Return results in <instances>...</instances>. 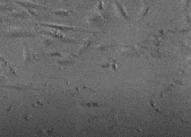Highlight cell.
<instances>
[{
	"label": "cell",
	"instance_id": "52a82bcc",
	"mask_svg": "<svg viewBox=\"0 0 191 137\" xmlns=\"http://www.w3.org/2000/svg\"><path fill=\"white\" fill-rule=\"evenodd\" d=\"M50 12L51 14L60 16V17H67L75 14L73 10H63V9H55V10H51Z\"/></svg>",
	"mask_w": 191,
	"mask_h": 137
},
{
	"label": "cell",
	"instance_id": "2e32d148",
	"mask_svg": "<svg viewBox=\"0 0 191 137\" xmlns=\"http://www.w3.org/2000/svg\"><path fill=\"white\" fill-rule=\"evenodd\" d=\"M85 1H89V2H95L96 0H85Z\"/></svg>",
	"mask_w": 191,
	"mask_h": 137
},
{
	"label": "cell",
	"instance_id": "3957f363",
	"mask_svg": "<svg viewBox=\"0 0 191 137\" xmlns=\"http://www.w3.org/2000/svg\"><path fill=\"white\" fill-rule=\"evenodd\" d=\"M39 26H43V27H48L53 30H59V31H87V32H92L89 30H82L79 28H76L73 26H67V25H62V24H55V23H36Z\"/></svg>",
	"mask_w": 191,
	"mask_h": 137
},
{
	"label": "cell",
	"instance_id": "277c9868",
	"mask_svg": "<svg viewBox=\"0 0 191 137\" xmlns=\"http://www.w3.org/2000/svg\"><path fill=\"white\" fill-rule=\"evenodd\" d=\"M40 33L41 34H44V35H47L48 37H51L52 39H58V40H60L64 42H76L74 40L72 39H68L66 38L64 34H62L59 30H39Z\"/></svg>",
	"mask_w": 191,
	"mask_h": 137
},
{
	"label": "cell",
	"instance_id": "8fae6325",
	"mask_svg": "<svg viewBox=\"0 0 191 137\" xmlns=\"http://www.w3.org/2000/svg\"><path fill=\"white\" fill-rule=\"evenodd\" d=\"M11 16L16 17V18H23V19L32 17L31 15L28 14V12H24V11H22V12H14L13 14H11Z\"/></svg>",
	"mask_w": 191,
	"mask_h": 137
},
{
	"label": "cell",
	"instance_id": "6da1fadb",
	"mask_svg": "<svg viewBox=\"0 0 191 137\" xmlns=\"http://www.w3.org/2000/svg\"><path fill=\"white\" fill-rule=\"evenodd\" d=\"M0 35L5 37H14V38H23V37H33L36 35L32 30L23 28V27H11L5 30H2Z\"/></svg>",
	"mask_w": 191,
	"mask_h": 137
},
{
	"label": "cell",
	"instance_id": "4fadbf2b",
	"mask_svg": "<svg viewBox=\"0 0 191 137\" xmlns=\"http://www.w3.org/2000/svg\"><path fill=\"white\" fill-rule=\"evenodd\" d=\"M54 43H55V41L50 38H45L43 40V44L45 46H52Z\"/></svg>",
	"mask_w": 191,
	"mask_h": 137
},
{
	"label": "cell",
	"instance_id": "9a60e30c",
	"mask_svg": "<svg viewBox=\"0 0 191 137\" xmlns=\"http://www.w3.org/2000/svg\"><path fill=\"white\" fill-rule=\"evenodd\" d=\"M60 1H62V2H65V3H67L69 0H60Z\"/></svg>",
	"mask_w": 191,
	"mask_h": 137
},
{
	"label": "cell",
	"instance_id": "5bb4252c",
	"mask_svg": "<svg viewBox=\"0 0 191 137\" xmlns=\"http://www.w3.org/2000/svg\"><path fill=\"white\" fill-rule=\"evenodd\" d=\"M3 22H4V20L2 19V17H0V23H2Z\"/></svg>",
	"mask_w": 191,
	"mask_h": 137
},
{
	"label": "cell",
	"instance_id": "30bf717a",
	"mask_svg": "<svg viewBox=\"0 0 191 137\" xmlns=\"http://www.w3.org/2000/svg\"><path fill=\"white\" fill-rule=\"evenodd\" d=\"M33 52H31L29 47L26 44H24V59L26 62H30L33 59Z\"/></svg>",
	"mask_w": 191,
	"mask_h": 137
},
{
	"label": "cell",
	"instance_id": "7a4b0ae2",
	"mask_svg": "<svg viewBox=\"0 0 191 137\" xmlns=\"http://www.w3.org/2000/svg\"><path fill=\"white\" fill-rule=\"evenodd\" d=\"M108 21L103 17V15H101L100 12H98L97 10L94 9L92 12H90V14L87 15L86 17V23L93 24V25H99V26H102L104 25Z\"/></svg>",
	"mask_w": 191,
	"mask_h": 137
},
{
	"label": "cell",
	"instance_id": "7c38bea8",
	"mask_svg": "<svg viewBox=\"0 0 191 137\" xmlns=\"http://www.w3.org/2000/svg\"><path fill=\"white\" fill-rule=\"evenodd\" d=\"M149 6L148 5H144L143 8L140 10V12L138 13V15L139 16H141V17H144L145 15H147V13H148V11H149Z\"/></svg>",
	"mask_w": 191,
	"mask_h": 137
},
{
	"label": "cell",
	"instance_id": "ba28073f",
	"mask_svg": "<svg viewBox=\"0 0 191 137\" xmlns=\"http://www.w3.org/2000/svg\"><path fill=\"white\" fill-rule=\"evenodd\" d=\"M76 57L75 54H70V55H66L61 59L58 60V64L61 65H70L74 63V58Z\"/></svg>",
	"mask_w": 191,
	"mask_h": 137
},
{
	"label": "cell",
	"instance_id": "9c48e42d",
	"mask_svg": "<svg viewBox=\"0 0 191 137\" xmlns=\"http://www.w3.org/2000/svg\"><path fill=\"white\" fill-rule=\"evenodd\" d=\"M94 35H92V36H90L89 38H87L86 40H84L83 42V45L80 47L79 50H78V53H83V52L91 46L92 42L94 41Z\"/></svg>",
	"mask_w": 191,
	"mask_h": 137
},
{
	"label": "cell",
	"instance_id": "8992f818",
	"mask_svg": "<svg viewBox=\"0 0 191 137\" xmlns=\"http://www.w3.org/2000/svg\"><path fill=\"white\" fill-rule=\"evenodd\" d=\"M16 4L25 7L26 9H34V10H40V9H43V10H46L47 8L41 5H39V4H36V3H32L30 1H23V0H15Z\"/></svg>",
	"mask_w": 191,
	"mask_h": 137
},
{
	"label": "cell",
	"instance_id": "5b68a950",
	"mask_svg": "<svg viewBox=\"0 0 191 137\" xmlns=\"http://www.w3.org/2000/svg\"><path fill=\"white\" fill-rule=\"evenodd\" d=\"M113 6H114V9H115V11H116L117 15H118V16L122 17L123 19H125V20H127V21L131 20V17H130V16L128 15V14H127L126 8L124 7V5H123L119 1H117V0L114 1V2H113Z\"/></svg>",
	"mask_w": 191,
	"mask_h": 137
}]
</instances>
